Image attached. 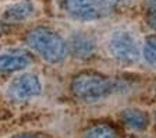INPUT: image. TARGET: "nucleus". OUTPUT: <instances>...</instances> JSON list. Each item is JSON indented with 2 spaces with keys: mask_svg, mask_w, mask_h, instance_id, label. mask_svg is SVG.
<instances>
[{
  "mask_svg": "<svg viewBox=\"0 0 156 138\" xmlns=\"http://www.w3.org/2000/svg\"><path fill=\"white\" fill-rule=\"evenodd\" d=\"M144 56L151 64L156 66V36H151L144 46Z\"/></svg>",
  "mask_w": 156,
  "mask_h": 138,
  "instance_id": "9b49d317",
  "label": "nucleus"
},
{
  "mask_svg": "<svg viewBox=\"0 0 156 138\" xmlns=\"http://www.w3.org/2000/svg\"><path fill=\"white\" fill-rule=\"evenodd\" d=\"M28 46L49 63H58L67 56L66 41L56 31L46 27H36L25 36Z\"/></svg>",
  "mask_w": 156,
  "mask_h": 138,
  "instance_id": "f257e3e1",
  "label": "nucleus"
},
{
  "mask_svg": "<svg viewBox=\"0 0 156 138\" xmlns=\"http://www.w3.org/2000/svg\"><path fill=\"white\" fill-rule=\"evenodd\" d=\"M70 52L80 59L89 57L95 52V42L84 34H75L70 39Z\"/></svg>",
  "mask_w": 156,
  "mask_h": 138,
  "instance_id": "0eeeda50",
  "label": "nucleus"
},
{
  "mask_svg": "<svg viewBox=\"0 0 156 138\" xmlns=\"http://www.w3.org/2000/svg\"><path fill=\"white\" fill-rule=\"evenodd\" d=\"M84 138H116V133L110 126L98 124L95 127L89 128L85 133Z\"/></svg>",
  "mask_w": 156,
  "mask_h": 138,
  "instance_id": "9d476101",
  "label": "nucleus"
},
{
  "mask_svg": "<svg viewBox=\"0 0 156 138\" xmlns=\"http://www.w3.org/2000/svg\"><path fill=\"white\" fill-rule=\"evenodd\" d=\"M121 117H123L124 123L133 130H144V128L148 126V116L146 113L141 112L138 109H127L121 113Z\"/></svg>",
  "mask_w": 156,
  "mask_h": 138,
  "instance_id": "1a4fd4ad",
  "label": "nucleus"
},
{
  "mask_svg": "<svg viewBox=\"0 0 156 138\" xmlns=\"http://www.w3.org/2000/svg\"><path fill=\"white\" fill-rule=\"evenodd\" d=\"M63 7L67 14L77 20L91 21L99 17V9L94 0H63Z\"/></svg>",
  "mask_w": 156,
  "mask_h": 138,
  "instance_id": "39448f33",
  "label": "nucleus"
},
{
  "mask_svg": "<svg viewBox=\"0 0 156 138\" xmlns=\"http://www.w3.org/2000/svg\"><path fill=\"white\" fill-rule=\"evenodd\" d=\"M31 64V57L25 53H4L0 55V73L20 71Z\"/></svg>",
  "mask_w": 156,
  "mask_h": 138,
  "instance_id": "423d86ee",
  "label": "nucleus"
},
{
  "mask_svg": "<svg viewBox=\"0 0 156 138\" xmlns=\"http://www.w3.org/2000/svg\"><path fill=\"white\" fill-rule=\"evenodd\" d=\"M119 87L116 81L96 73H81L73 78L71 91L84 102H98L113 94Z\"/></svg>",
  "mask_w": 156,
  "mask_h": 138,
  "instance_id": "f03ea898",
  "label": "nucleus"
},
{
  "mask_svg": "<svg viewBox=\"0 0 156 138\" xmlns=\"http://www.w3.org/2000/svg\"><path fill=\"white\" fill-rule=\"evenodd\" d=\"M10 96L16 101H25L41 94V81L34 74H23L11 81L9 87Z\"/></svg>",
  "mask_w": 156,
  "mask_h": 138,
  "instance_id": "20e7f679",
  "label": "nucleus"
},
{
  "mask_svg": "<svg viewBox=\"0 0 156 138\" xmlns=\"http://www.w3.org/2000/svg\"><path fill=\"white\" fill-rule=\"evenodd\" d=\"M109 48L114 59L124 64H131L140 57V49L135 38L126 31H119L114 34L110 39Z\"/></svg>",
  "mask_w": 156,
  "mask_h": 138,
  "instance_id": "7ed1b4c3",
  "label": "nucleus"
},
{
  "mask_svg": "<svg viewBox=\"0 0 156 138\" xmlns=\"http://www.w3.org/2000/svg\"><path fill=\"white\" fill-rule=\"evenodd\" d=\"M34 11V6L31 2H20L17 4L10 6L3 14V18L9 23H18V21H23L25 18H28Z\"/></svg>",
  "mask_w": 156,
  "mask_h": 138,
  "instance_id": "6e6552de",
  "label": "nucleus"
},
{
  "mask_svg": "<svg viewBox=\"0 0 156 138\" xmlns=\"http://www.w3.org/2000/svg\"><path fill=\"white\" fill-rule=\"evenodd\" d=\"M13 138H42V137L34 135V134H24V135H17V137H13Z\"/></svg>",
  "mask_w": 156,
  "mask_h": 138,
  "instance_id": "ddd939ff",
  "label": "nucleus"
},
{
  "mask_svg": "<svg viewBox=\"0 0 156 138\" xmlns=\"http://www.w3.org/2000/svg\"><path fill=\"white\" fill-rule=\"evenodd\" d=\"M146 23L151 28L156 30V0H148L146 7Z\"/></svg>",
  "mask_w": 156,
  "mask_h": 138,
  "instance_id": "f8f14e48",
  "label": "nucleus"
},
{
  "mask_svg": "<svg viewBox=\"0 0 156 138\" xmlns=\"http://www.w3.org/2000/svg\"><path fill=\"white\" fill-rule=\"evenodd\" d=\"M2 34H3V25L0 24V35H2Z\"/></svg>",
  "mask_w": 156,
  "mask_h": 138,
  "instance_id": "4468645a",
  "label": "nucleus"
}]
</instances>
